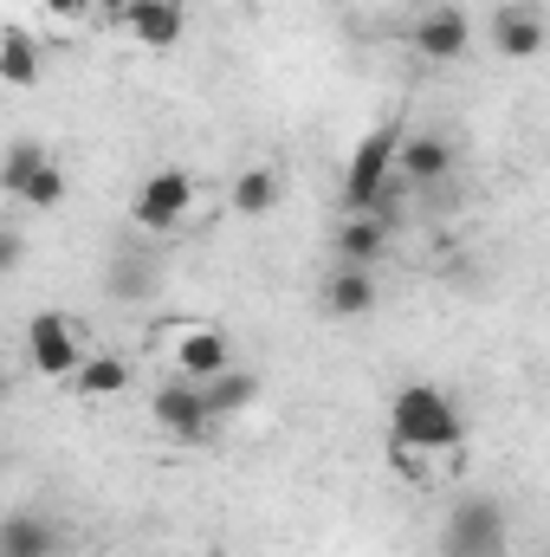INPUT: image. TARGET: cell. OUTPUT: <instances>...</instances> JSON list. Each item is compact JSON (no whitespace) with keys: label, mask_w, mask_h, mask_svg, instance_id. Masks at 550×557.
I'll return each mask as SVG.
<instances>
[{"label":"cell","mask_w":550,"mask_h":557,"mask_svg":"<svg viewBox=\"0 0 550 557\" xmlns=\"http://www.w3.org/2000/svg\"><path fill=\"white\" fill-rule=\"evenodd\" d=\"M39 7H46L52 20H72V13H85V0H39Z\"/></svg>","instance_id":"22"},{"label":"cell","mask_w":550,"mask_h":557,"mask_svg":"<svg viewBox=\"0 0 550 557\" xmlns=\"http://www.w3.org/2000/svg\"><path fill=\"white\" fill-rule=\"evenodd\" d=\"M26 363H33L39 376L65 383V376L85 363V331H78V318H65V311H33V318H26Z\"/></svg>","instance_id":"4"},{"label":"cell","mask_w":550,"mask_h":557,"mask_svg":"<svg viewBox=\"0 0 550 557\" xmlns=\"http://www.w3.org/2000/svg\"><path fill=\"white\" fill-rule=\"evenodd\" d=\"M389 441H409L421 454H453L466 441V409L440 383H402L389 396Z\"/></svg>","instance_id":"1"},{"label":"cell","mask_w":550,"mask_h":557,"mask_svg":"<svg viewBox=\"0 0 550 557\" xmlns=\"http://www.w3.org/2000/svg\"><path fill=\"white\" fill-rule=\"evenodd\" d=\"M124 33L142 52H175L188 39V7L182 0H124Z\"/></svg>","instance_id":"8"},{"label":"cell","mask_w":550,"mask_h":557,"mask_svg":"<svg viewBox=\"0 0 550 557\" xmlns=\"http://www.w3.org/2000/svg\"><path fill=\"white\" fill-rule=\"evenodd\" d=\"M195 195L201 188H195L188 169H155V175H142V188L130 195V221H137L142 234H175L188 221Z\"/></svg>","instance_id":"5"},{"label":"cell","mask_w":550,"mask_h":557,"mask_svg":"<svg viewBox=\"0 0 550 557\" xmlns=\"http://www.w3.org/2000/svg\"><path fill=\"white\" fill-rule=\"evenodd\" d=\"M466 46H473L466 7H427V13L414 20V52H421L427 65H453V59H466Z\"/></svg>","instance_id":"9"},{"label":"cell","mask_w":550,"mask_h":557,"mask_svg":"<svg viewBox=\"0 0 550 557\" xmlns=\"http://www.w3.org/2000/svg\"><path fill=\"white\" fill-rule=\"evenodd\" d=\"M253 396H260V376L253 370H221L214 383H201V403H208V416H240V409H253Z\"/></svg>","instance_id":"19"},{"label":"cell","mask_w":550,"mask_h":557,"mask_svg":"<svg viewBox=\"0 0 550 557\" xmlns=\"http://www.w3.org/2000/svg\"><path fill=\"white\" fill-rule=\"evenodd\" d=\"M39 78H46V46H39V33L20 26V20H0V85H7V91H33Z\"/></svg>","instance_id":"12"},{"label":"cell","mask_w":550,"mask_h":557,"mask_svg":"<svg viewBox=\"0 0 550 557\" xmlns=\"http://www.w3.org/2000/svg\"><path fill=\"white\" fill-rule=\"evenodd\" d=\"M278 195H285V182H278V169H266V162H253V169H240V175L227 182V201H234V214H247V221L273 214Z\"/></svg>","instance_id":"18"},{"label":"cell","mask_w":550,"mask_h":557,"mask_svg":"<svg viewBox=\"0 0 550 557\" xmlns=\"http://www.w3.org/2000/svg\"><path fill=\"white\" fill-rule=\"evenodd\" d=\"M383 253H389V221L350 214V221L337 227V267H376Z\"/></svg>","instance_id":"17"},{"label":"cell","mask_w":550,"mask_h":557,"mask_svg":"<svg viewBox=\"0 0 550 557\" xmlns=\"http://www.w3.org/2000/svg\"><path fill=\"white\" fill-rule=\"evenodd\" d=\"M0 557H59V525L39 512H7L0 519Z\"/></svg>","instance_id":"16"},{"label":"cell","mask_w":550,"mask_h":557,"mask_svg":"<svg viewBox=\"0 0 550 557\" xmlns=\"http://www.w3.org/2000/svg\"><path fill=\"white\" fill-rule=\"evenodd\" d=\"M434 460H440V454H421L409 441H389V467H396L409 486H434Z\"/></svg>","instance_id":"20"},{"label":"cell","mask_w":550,"mask_h":557,"mask_svg":"<svg viewBox=\"0 0 550 557\" xmlns=\"http://www.w3.org/2000/svg\"><path fill=\"white\" fill-rule=\"evenodd\" d=\"M453 175V143L447 137H402L396 143V182L402 188H427Z\"/></svg>","instance_id":"13"},{"label":"cell","mask_w":550,"mask_h":557,"mask_svg":"<svg viewBox=\"0 0 550 557\" xmlns=\"http://www.w3.org/2000/svg\"><path fill=\"white\" fill-rule=\"evenodd\" d=\"M0 188H7L13 201H26L33 214H52V208L65 201V169L46 156V143L20 137L7 156H0Z\"/></svg>","instance_id":"2"},{"label":"cell","mask_w":550,"mask_h":557,"mask_svg":"<svg viewBox=\"0 0 550 557\" xmlns=\"http://www.w3.org/2000/svg\"><path fill=\"white\" fill-rule=\"evenodd\" d=\"M505 545V506L499 499H460L447 512V557H486Z\"/></svg>","instance_id":"6"},{"label":"cell","mask_w":550,"mask_h":557,"mask_svg":"<svg viewBox=\"0 0 550 557\" xmlns=\"http://www.w3.org/2000/svg\"><path fill=\"white\" fill-rule=\"evenodd\" d=\"M550 39L545 13L538 7H525V0H512V7H499L492 13V52L499 59H512V65H525V59H538Z\"/></svg>","instance_id":"11"},{"label":"cell","mask_w":550,"mask_h":557,"mask_svg":"<svg viewBox=\"0 0 550 557\" xmlns=\"http://www.w3.org/2000/svg\"><path fill=\"white\" fill-rule=\"evenodd\" d=\"M65 383H72L85 403H117L137 376H130V363H124V357H111V350H98V357H91V350H85V363H78Z\"/></svg>","instance_id":"14"},{"label":"cell","mask_w":550,"mask_h":557,"mask_svg":"<svg viewBox=\"0 0 550 557\" xmlns=\"http://www.w3.org/2000/svg\"><path fill=\"white\" fill-rule=\"evenodd\" d=\"M486 557H518V552H505V545H499V552H486Z\"/></svg>","instance_id":"24"},{"label":"cell","mask_w":550,"mask_h":557,"mask_svg":"<svg viewBox=\"0 0 550 557\" xmlns=\"http://www.w3.org/2000/svg\"><path fill=\"white\" fill-rule=\"evenodd\" d=\"M324 311L330 318H370L376 311V273L370 267H337L324 278Z\"/></svg>","instance_id":"15"},{"label":"cell","mask_w":550,"mask_h":557,"mask_svg":"<svg viewBox=\"0 0 550 557\" xmlns=\"http://www.w3.org/2000/svg\"><path fill=\"white\" fill-rule=\"evenodd\" d=\"M175 370H182L188 383H214L221 370H234L227 331H221V324H182V337H175Z\"/></svg>","instance_id":"10"},{"label":"cell","mask_w":550,"mask_h":557,"mask_svg":"<svg viewBox=\"0 0 550 557\" xmlns=\"http://www.w3.org/2000/svg\"><path fill=\"white\" fill-rule=\"evenodd\" d=\"M0 403H7V363H0Z\"/></svg>","instance_id":"23"},{"label":"cell","mask_w":550,"mask_h":557,"mask_svg":"<svg viewBox=\"0 0 550 557\" xmlns=\"http://www.w3.org/2000/svg\"><path fill=\"white\" fill-rule=\"evenodd\" d=\"M149 416H155V428L168 434V441H208V428H214V416H208V403H201V383H188V376H175V383H162L155 396H149Z\"/></svg>","instance_id":"7"},{"label":"cell","mask_w":550,"mask_h":557,"mask_svg":"<svg viewBox=\"0 0 550 557\" xmlns=\"http://www.w3.org/2000/svg\"><path fill=\"white\" fill-rule=\"evenodd\" d=\"M396 143H402L396 124H376L350 149V162H343V214H370V201L396 182Z\"/></svg>","instance_id":"3"},{"label":"cell","mask_w":550,"mask_h":557,"mask_svg":"<svg viewBox=\"0 0 550 557\" xmlns=\"http://www.w3.org/2000/svg\"><path fill=\"white\" fill-rule=\"evenodd\" d=\"M20 260H26V240H20L13 227H0V278L20 273Z\"/></svg>","instance_id":"21"}]
</instances>
